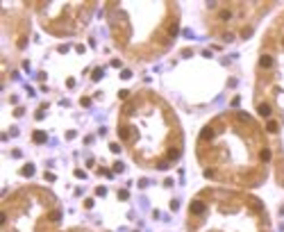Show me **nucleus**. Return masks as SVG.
<instances>
[{
  "label": "nucleus",
  "mask_w": 284,
  "mask_h": 232,
  "mask_svg": "<svg viewBox=\"0 0 284 232\" xmlns=\"http://www.w3.org/2000/svg\"><path fill=\"white\" fill-rule=\"evenodd\" d=\"M32 173H34V166H32V164H25V166H23V175H25V178H30Z\"/></svg>",
  "instance_id": "0eeeda50"
},
{
  "label": "nucleus",
  "mask_w": 284,
  "mask_h": 232,
  "mask_svg": "<svg viewBox=\"0 0 284 232\" xmlns=\"http://www.w3.org/2000/svg\"><path fill=\"white\" fill-rule=\"evenodd\" d=\"M96 193H98V196H105V193H107V189H105V187H98V189H96Z\"/></svg>",
  "instance_id": "6e6552de"
},
{
  "label": "nucleus",
  "mask_w": 284,
  "mask_h": 232,
  "mask_svg": "<svg viewBox=\"0 0 284 232\" xmlns=\"http://www.w3.org/2000/svg\"><path fill=\"white\" fill-rule=\"evenodd\" d=\"M68 232H89V230H84V227H75V230H68Z\"/></svg>",
  "instance_id": "9d476101"
},
{
  "label": "nucleus",
  "mask_w": 284,
  "mask_h": 232,
  "mask_svg": "<svg viewBox=\"0 0 284 232\" xmlns=\"http://www.w3.org/2000/svg\"><path fill=\"white\" fill-rule=\"evenodd\" d=\"M62 207L50 191L23 187L2 200L0 227L2 232H57Z\"/></svg>",
  "instance_id": "39448f33"
},
{
  "label": "nucleus",
  "mask_w": 284,
  "mask_h": 232,
  "mask_svg": "<svg viewBox=\"0 0 284 232\" xmlns=\"http://www.w3.org/2000/svg\"><path fill=\"white\" fill-rule=\"evenodd\" d=\"M107 21L116 46L134 59H155L177 36V5L166 2L157 16L136 23L125 2H109Z\"/></svg>",
  "instance_id": "20e7f679"
},
{
  "label": "nucleus",
  "mask_w": 284,
  "mask_h": 232,
  "mask_svg": "<svg viewBox=\"0 0 284 232\" xmlns=\"http://www.w3.org/2000/svg\"><path fill=\"white\" fill-rule=\"evenodd\" d=\"M264 148L268 144L257 121L243 112H230L200 130L196 155L207 178L250 189L266 178Z\"/></svg>",
  "instance_id": "f257e3e1"
},
{
  "label": "nucleus",
  "mask_w": 284,
  "mask_h": 232,
  "mask_svg": "<svg viewBox=\"0 0 284 232\" xmlns=\"http://www.w3.org/2000/svg\"><path fill=\"white\" fill-rule=\"evenodd\" d=\"M189 232H270L261 200L243 191L205 189L189 205Z\"/></svg>",
  "instance_id": "7ed1b4c3"
},
{
  "label": "nucleus",
  "mask_w": 284,
  "mask_h": 232,
  "mask_svg": "<svg viewBox=\"0 0 284 232\" xmlns=\"http://www.w3.org/2000/svg\"><path fill=\"white\" fill-rule=\"evenodd\" d=\"M32 139H34L36 144H43V141H46L48 137H46V132H34V134H32Z\"/></svg>",
  "instance_id": "423d86ee"
},
{
  "label": "nucleus",
  "mask_w": 284,
  "mask_h": 232,
  "mask_svg": "<svg viewBox=\"0 0 284 232\" xmlns=\"http://www.w3.org/2000/svg\"><path fill=\"white\" fill-rule=\"evenodd\" d=\"M118 137L139 166L170 169L182 155L180 121L152 91H141L123 105Z\"/></svg>",
  "instance_id": "f03ea898"
},
{
  "label": "nucleus",
  "mask_w": 284,
  "mask_h": 232,
  "mask_svg": "<svg viewBox=\"0 0 284 232\" xmlns=\"http://www.w3.org/2000/svg\"><path fill=\"white\" fill-rule=\"evenodd\" d=\"M121 77H123V80H130V77H132V73H130V71H123V73H121Z\"/></svg>",
  "instance_id": "1a4fd4ad"
}]
</instances>
